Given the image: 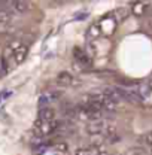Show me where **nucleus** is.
Segmentation results:
<instances>
[{
    "instance_id": "nucleus-1",
    "label": "nucleus",
    "mask_w": 152,
    "mask_h": 155,
    "mask_svg": "<svg viewBox=\"0 0 152 155\" xmlns=\"http://www.w3.org/2000/svg\"><path fill=\"white\" fill-rule=\"evenodd\" d=\"M60 127L58 125V121H40L38 119L36 124H35V128L40 136H51L52 133L57 131V128Z\"/></svg>"
},
{
    "instance_id": "nucleus-2",
    "label": "nucleus",
    "mask_w": 152,
    "mask_h": 155,
    "mask_svg": "<svg viewBox=\"0 0 152 155\" xmlns=\"http://www.w3.org/2000/svg\"><path fill=\"white\" fill-rule=\"evenodd\" d=\"M109 127V122L103 121V119H97V121H90L87 125V133L91 136H104L106 130Z\"/></svg>"
},
{
    "instance_id": "nucleus-3",
    "label": "nucleus",
    "mask_w": 152,
    "mask_h": 155,
    "mask_svg": "<svg viewBox=\"0 0 152 155\" xmlns=\"http://www.w3.org/2000/svg\"><path fill=\"white\" fill-rule=\"evenodd\" d=\"M11 46L14 48V58H15V61L18 64L22 63L25 60V57H27V54H28V46L24 45V43H21L19 40H14L11 43Z\"/></svg>"
},
{
    "instance_id": "nucleus-4",
    "label": "nucleus",
    "mask_w": 152,
    "mask_h": 155,
    "mask_svg": "<svg viewBox=\"0 0 152 155\" xmlns=\"http://www.w3.org/2000/svg\"><path fill=\"white\" fill-rule=\"evenodd\" d=\"M115 27H116V21L114 19V17H104L98 22V28L101 33H106V35H112L115 31Z\"/></svg>"
},
{
    "instance_id": "nucleus-5",
    "label": "nucleus",
    "mask_w": 152,
    "mask_h": 155,
    "mask_svg": "<svg viewBox=\"0 0 152 155\" xmlns=\"http://www.w3.org/2000/svg\"><path fill=\"white\" fill-rule=\"evenodd\" d=\"M104 149L101 146H88V148H79L75 151V155H104Z\"/></svg>"
},
{
    "instance_id": "nucleus-6",
    "label": "nucleus",
    "mask_w": 152,
    "mask_h": 155,
    "mask_svg": "<svg viewBox=\"0 0 152 155\" xmlns=\"http://www.w3.org/2000/svg\"><path fill=\"white\" fill-rule=\"evenodd\" d=\"M75 82V78L69 72H60L57 75V84L60 87H70Z\"/></svg>"
},
{
    "instance_id": "nucleus-7",
    "label": "nucleus",
    "mask_w": 152,
    "mask_h": 155,
    "mask_svg": "<svg viewBox=\"0 0 152 155\" xmlns=\"http://www.w3.org/2000/svg\"><path fill=\"white\" fill-rule=\"evenodd\" d=\"M148 8H149L148 3H145V2H136V3H133V6H131V12H133L136 17H143L146 14Z\"/></svg>"
},
{
    "instance_id": "nucleus-8",
    "label": "nucleus",
    "mask_w": 152,
    "mask_h": 155,
    "mask_svg": "<svg viewBox=\"0 0 152 155\" xmlns=\"http://www.w3.org/2000/svg\"><path fill=\"white\" fill-rule=\"evenodd\" d=\"M39 119L40 121H54L55 119V110L51 107H42L39 112Z\"/></svg>"
},
{
    "instance_id": "nucleus-9",
    "label": "nucleus",
    "mask_w": 152,
    "mask_h": 155,
    "mask_svg": "<svg viewBox=\"0 0 152 155\" xmlns=\"http://www.w3.org/2000/svg\"><path fill=\"white\" fill-rule=\"evenodd\" d=\"M11 5L15 12H21V14L31 9V3H28V2H11Z\"/></svg>"
},
{
    "instance_id": "nucleus-10",
    "label": "nucleus",
    "mask_w": 152,
    "mask_h": 155,
    "mask_svg": "<svg viewBox=\"0 0 152 155\" xmlns=\"http://www.w3.org/2000/svg\"><path fill=\"white\" fill-rule=\"evenodd\" d=\"M14 18V14L5 8H0V24H6V22H11Z\"/></svg>"
},
{
    "instance_id": "nucleus-11",
    "label": "nucleus",
    "mask_w": 152,
    "mask_h": 155,
    "mask_svg": "<svg viewBox=\"0 0 152 155\" xmlns=\"http://www.w3.org/2000/svg\"><path fill=\"white\" fill-rule=\"evenodd\" d=\"M75 57L82 63V64H87V66H90L91 64V60L87 57V54L84 52V51H81V49H75Z\"/></svg>"
},
{
    "instance_id": "nucleus-12",
    "label": "nucleus",
    "mask_w": 152,
    "mask_h": 155,
    "mask_svg": "<svg viewBox=\"0 0 152 155\" xmlns=\"http://www.w3.org/2000/svg\"><path fill=\"white\" fill-rule=\"evenodd\" d=\"M114 15H115L114 19L116 21V22H119V21H122V19L127 18V15H128V11H127V9H124V8H121V9L115 11Z\"/></svg>"
},
{
    "instance_id": "nucleus-13",
    "label": "nucleus",
    "mask_w": 152,
    "mask_h": 155,
    "mask_svg": "<svg viewBox=\"0 0 152 155\" xmlns=\"http://www.w3.org/2000/svg\"><path fill=\"white\" fill-rule=\"evenodd\" d=\"M101 35V31H100V28H98V24H94V25H91L90 27V30H88V36L90 38H98Z\"/></svg>"
},
{
    "instance_id": "nucleus-14",
    "label": "nucleus",
    "mask_w": 152,
    "mask_h": 155,
    "mask_svg": "<svg viewBox=\"0 0 152 155\" xmlns=\"http://www.w3.org/2000/svg\"><path fill=\"white\" fill-rule=\"evenodd\" d=\"M67 149H69V146H67V143H64V142H63V143H58L57 146H55V151L63 155L67 154Z\"/></svg>"
},
{
    "instance_id": "nucleus-15",
    "label": "nucleus",
    "mask_w": 152,
    "mask_h": 155,
    "mask_svg": "<svg viewBox=\"0 0 152 155\" xmlns=\"http://www.w3.org/2000/svg\"><path fill=\"white\" fill-rule=\"evenodd\" d=\"M6 67H8V66H6L5 60H3V58L0 57V76H3V75L6 73Z\"/></svg>"
},
{
    "instance_id": "nucleus-16",
    "label": "nucleus",
    "mask_w": 152,
    "mask_h": 155,
    "mask_svg": "<svg viewBox=\"0 0 152 155\" xmlns=\"http://www.w3.org/2000/svg\"><path fill=\"white\" fill-rule=\"evenodd\" d=\"M143 139H145V142H146V145H149L152 148V130L151 131H148L146 134L143 136Z\"/></svg>"
},
{
    "instance_id": "nucleus-17",
    "label": "nucleus",
    "mask_w": 152,
    "mask_h": 155,
    "mask_svg": "<svg viewBox=\"0 0 152 155\" xmlns=\"http://www.w3.org/2000/svg\"><path fill=\"white\" fill-rule=\"evenodd\" d=\"M149 24H151V27H152V12H151V15H149Z\"/></svg>"
},
{
    "instance_id": "nucleus-18",
    "label": "nucleus",
    "mask_w": 152,
    "mask_h": 155,
    "mask_svg": "<svg viewBox=\"0 0 152 155\" xmlns=\"http://www.w3.org/2000/svg\"><path fill=\"white\" fill-rule=\"evenodd\" d=\"M112 155H121V154H118V152H116V154H112Z\"/></svg>"
},
{
    "instance_id": "nucleus-19",
    "label": "nucleus",
    "mask_w": 152,
    "mask_h": 155,
    "mask_svg": "<svg viewBox=\"0 0 152 155\" xmlns=\"http://www.w3.org/2000/svg\"><path fill=\"white\" fill-rule=\"evenodd\" d=\"M151 155H152V149H151Z\"/></svg>"
}]
</instances>
